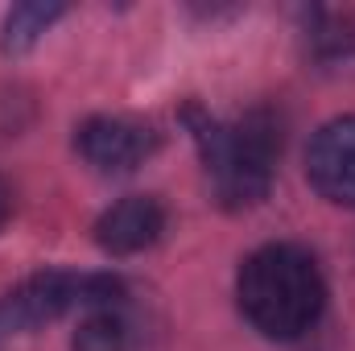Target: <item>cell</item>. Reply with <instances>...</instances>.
Here are the masks:
<instances>
[{
  "mask_svg": "<svg viewBox=\"0 0 355 351\" xmlns=\"http://www.w3.org/2000/svg\"><path fill=\"white\" fill-rule=\"evenodd\" d=\"M166 232V207L153 194H128L95 219V244L107 257H137Z\"/></svg>",
  "mask_w": 355,
  "mask_h": 351,
  "instance_id": "6",
  "label": "cell"
},
{
  "mask_svg": "<svg viewBox=\"0 0 355 351\" xmlns=\"http://www.w3.org/2000/svg\"><path fill=\"white\" fill-rule=\"evenodd\" d=\"M67 8L62 4H46V0H25V4H12L4 12V25H0V50L4 54H25L42 42V33L62 17Z\"/></svg>",
  "mask_w": 355,
  "mask_h": 351,
  "instance_id": "7",
  "label": "cell"
},
{
  "mask_svg": "<svg viewBox=\"0 0 355 351\" xmlns=\"http://www.w3.org/2000/svg\"><path fill=\"white\" fill-rule=\"evenodd\" d=\"M186 124H190V137L202 153L215 198L227 211L257 207L272 186V166L281 153L277 120L265 108H257L236 124H219V120L202 116L198 108H186Z\"/></svg>",
  "mask_w": 355,
  "mask_h": 351,
  "instance_id": "2",
  "label": "cell"
},
{
  "mask_svg": "<svg viewBox=\"0 0 355 351\" xmlns=\"http://www.w3.org/2000/svg\"><path fill=\"white\" fill-rule=\"evenodd\" d=\"M75 149L99 174H128L157 149V137L124 116H91L75 132Z\"/></svg>",
  "mask_w": 355,
  "mask_h": 351,
  "instance_id": "4",
  "label": "cell"
},
{
  "mask_svg": "<svg viewBox=\"0 0 355 351\" xmlns=\"http://www.w3.org/2000/svg\"><path fill=\"white\" fill-rule=\"evenodd\" d=\"M8 211H12V194H8V186H4V178H0V228L8 223Z\"/></svg>",
  "mask_w": 355,
  "mask_h": 351,
  "instance_id": "10",
  "label": "cell"
},
{
  "mask_svg": "<svg viewBox=\"0 0 355 351\" xmlns=\"http://www.w3.org/2000/svg\"><path fill=\"white\" fill-rule=\"evenodd\" d=\"M310 50L318 58H352L355 54V17L352 12H314Z\"/></svg>",
  "mask_w": 355,
  "mask_h": 351,
  "instance_id": "9",
  "label": "cell"
},
{
  "mask_svg": "<svg viewBox=\"0 0 355 351\" xmlns=\"http://www.w3.org/2000/svg\"><path fill=\"white\" fill-rule=\"evenodd\" d=\"M306 178L327 203L355 207V116L327 120L314 132L306 149Z\"/></svg>",
  "mask_w": 355,
  "mask_h": 351,
  "instance_id": "5",
  "label": "cell"
},
{
  "mask_svg": "<svg viewBox=\"0 0 355 351\" xmlns=\"http://www.w3.org/2000/svg\"><path fill=\"white\" fill-rule=\"evenodd\" d=\"M124 298L120 277L112 273H62V268H46L25 277L17 289H8L0 298V331H37L54 318H62L67 310H107Z\"/></svg>",
  "mask_w": 355,
  "mask_h": 351,
  "instance_id": "3",
  "label": "cell"
},
{
  "mask_svg": "<svg viewBox=\"0 0 355 351\" xmlns=\"http://www.w3.org/2000/svg\"><path fill=\"white\" fill-rule=\"evenodd\" d=\"M236 298L244 318L265 339H302L327 306V285L314 257L297 244H265L240 264Z\"/></svg>",
  "mask_w": 355,
  "mask_h": 351,
  "instance_id": "1",
  "label": "cell"
},
{
  "mask_svg": "<svg viewBox=\"0 0 355 351\" xmlns=\"http://www.w3.org/2000/svg\"><path fill=\"white\" fill-rule=\"evenodd\" d=\"M71 348L75 351H128L132 348V331H128V323L112 306L107 310H91L87 318L79 323Z\"/></svg>",
  "mask_w": 355,
  "mask_h": 351,
  "instance_id": "8",
  "label": "cell"
}]
</instances>
